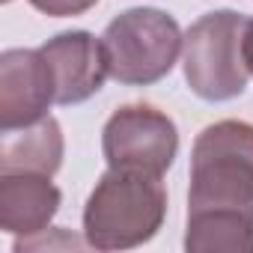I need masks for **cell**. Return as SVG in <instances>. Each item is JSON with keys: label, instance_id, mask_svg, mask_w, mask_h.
Here are the masks:
<instances>
[{"label": "cell", "instance_id": "cell-12", "mask_svg": "<svg viewBox=\"0 0 253 253\" xmlns=\"http://www.w3.org/2000/svg\"><path fill=\"white\" fill-rule=\"evenodd\" d=\"M3 3H9V0H3Z\"/></svg>", "mask_w": 253, "mask_h": 253}, {"label": "cell", "instance_id": "cell-4", "mask_svg": "<svg viewBox=\"0 0 253 253\" xmlns=\"http://www.w3.org/2000/svg\"><path fill=\"white\" fill-rule=\"evenodd\" d=\"M244 30L247 18L235 9L206 12L185 30L182 69L194 95L203 101H232L247 89Z\"/></svg>", "mask_w": 253, "mask_h": 253}, {"label": "cell", "instance_id": "cell-7", "mask_svg": "<svg viewBox=\"0 0 253 253\" xmlns=\"http://www.w3.org/2000/svg\"><path fill=\"white\" fill-rule=\"evenodd\" d=\"M39 51L51 66L57 104H81L92 98L104 86V78H110L104 45L86 30L60 33L48 39Z\"/></svg>", "mask_w": 253, "mask_h": 253}, {"label": "cell", "instance_id": "cell-9", "mask_svg": "<svg viewBox=\"0 0 253 253\" xmlns=\"http://www.w3.org/2000/svg\"><path fill=\"white\" fill-rule=\"evenodd\" d=\"M63 131L48 113L39 122L0 134V173H42L54 176L63 164Z\"/></svg>", "mask_w": 253, "mask_h": 253}, {"label": "cell", "instance_id": "cell-1", "mask_svg": "<svg viewBox=\"0 0 253 253\" xmlns=\"http://www.w3.org/2000/svg\"><path fill=\"white\" fill-rule=\"evenodd\" d=\"M185 250L253 253V125L220 119L197 134Z\"/></svg>", "mask_w": 253, "mask_h": 253}, {"label": "cell", "instance_id": "cell-8", "mask_svg": "<svg viewBox=\"0 0 253 253\" xmlns=\"http://www.w3.org/2000/svg\"><path fill=\"white\" fill-rule=\"evenodd\" d=\"M63 203L60 188L42 173H0V229L15 238L48 232Z\"/></svg>", "mask_w": 253, "mask_h": 253}, {"label": "cell", "instance_id": "cell-2", "mask_svg": "<svg viewBox=\"0 0 253 253\" xmlns=\"http://www.w3.org/2000/svg\"><path fill=\"white\" fill-rule=\"evenodd\" d=\"M167 217V188L158 176L113 170L95 182L84 209V238L95 250L140 247Z\"/></svg>", "mask_w": 253, "mask_h": 253}, {"label": "cell", "instance_id": "cell-10", "mask_svg": "<svg viewBox=\"0 0 253 253\" xmlns=\"http://www.w3.org/2000/svg\"><path fill=\"white\" fill-rule=\"evenodd\" d=\"M30 3L51 18H66V15H81V12L92 9L98 0H30Z\"/></svg>", "mask_w": 253, "mask_h": 253}, {"label": "cell", "instance_id": "cell-11", "mask_svg": "<svg viewBox=\"0 0 253 253\" xmlns=\"http://www.w3.org/2000/svg\"><path fill=\"white\" fill-rule=\"evenodd\" d=\"M244 63L253 78V18H247V30H244Z\"/></svg>", "mask_w": 253, "mask_h": 253}, {"label": "cell", "instance_id": "cell-6", "mask_svg": "<svg viewBox=\"0 0 253 253\" xmlns=\"http://www.w3.org/2000/svg\"><path fill=\"white\" fill-rule=\"evenodd\" d=\"M51 104H57V86L39 48H9L0 54V131L45 119Z\"/></svg>", "mask_w": 253, "mask_h": 253}, {"label": "cell", "instance_id": "cell-3", "mask_svg": "<svg viewBox=\"0 0 253 253\" xmlns=\"http://www.w3.org/2000/svg\"><path fill=\"white\" fill-rule=\"evenodd\" d=\"M110 78L128 86H149L167 78L182 57L185 33L176 18L155 6L119 12L101 33Z\"/></svg>", "mask_w": 253, "mask_h": 253}, {"label": "cell", "instance_id": "cell-5", "mask_svg": "<svg viewBox=\"0 0 253 253\" xmlns=\"http://www.w3.org/2000/svg\"><path fill=\"white\" fill-rule=\"evenodd\" d=\"M101 152L113 170L164 179L179 155L176 122L152 104H125L104 122Z\"/></svg>", "mask_w": 253, "mask_h": 253}]
</instances>
